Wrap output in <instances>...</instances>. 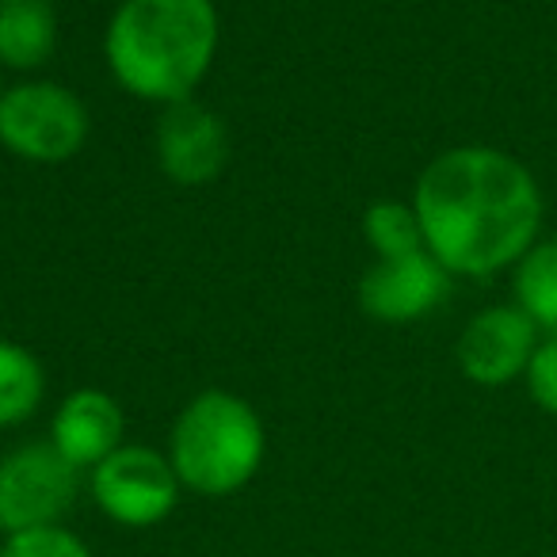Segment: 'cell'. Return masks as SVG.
<instances>
[{"label": "cell", "instance_id": "cell-1", "mask_svg": "<svg viewBox=\"0 0 557 557\" xmlns=\"http://www.w3.org/2000/svg\"><path fill=\"white\" fill-rule=\"evenodd\" d=\"M424 248L450 275H493L531 252L542 199L531 172L500 149L435 157L412 195Z\"/></svg>", "mask_w": 557, "mask_h": 557}, {"label": "cell", "instance_id": "cell-15", "mask_svg": "<svg viewBox=\"0 0 557 557\" xmlns=\"http://www.w3.org/2000/svg\"><path fill=\"white\" fill-rule=\"evenodd\" d=\"M0 557H92L88 546L77 534L62 531V527H35V531L9 534V542L0 546Z\"/></svg>", "mask_w": 557, "mask_h": 557}, {"label": "cell", "instance_id": "cell-13", "mask_svg": "<svg viewBox=\"0 0 557 557\" xmlns=\"http://www.w3.org/2000/svg\"><path fill=\"white\" fill-rule=\"evenodd\" d=\"M516 298L519 310L557 336V237L534 245L519 260L516 271Z\"/></svg>", "mask_w": 557, "mask_h": 557}, {"label": "cell", "instance_id": "cell-9", "mask_svg": "<svg viewBox=\"0 0 557 557\" xmlns=\"http://www.w3.org/2000/svg\"><path fill=\"white\" fill-rule=\"evenodd\" d=\"M534 321L516 306H493L478 313L458 336V367L478 386H504L527 371L534 356Z\"/></svg>", "mask_w": 557, "mask_h": 557}, {"label": "cell", "instance_id": "cell-10", "mask_svg": "<svg viewBox=\"0 0 557 557\" xmlns=\"http://www.w3.org/2000/svg\"><path fill=\"white\" fill-rule=\"evenodd\" d=\"M123 409L103 389H73L54 412L50 443L70 458L77 470L100 466L108 455L123 447Z\"/></svg>", "mask_w": 557, "mask_h": 557}, {"label": "cell", "instance_id": "cell-8", "mask_svg": "<svg viewBox=\"0 0 557 557\" xmlns=\"http://www.w3.org/2000/svg\"><path fill=\"white\" fill-rule=\"evenodd\" d=\"M157 161L172 184L202 187L218 180V172L230 161V131L202 103H169L157 123Z\"/></svg>", "mask_w": 557, "mask_h": 557}, {"label": "cell", "instance_id": "cell-12", "mask_svg": "<svg viewBox=\"0 0 557 557\" xmlns=\"http://www.w3.org/2000/svg\"><path fill=\"white\" fill-rule=\"evenodd\" d=\"M47 374L24 344L0 341V428H16L42 405Z\"/></svg>", "mask_w": 557, "mask_h": 557}, {"label": "cell", "instance_id": "cell-14", "mask_svg": "<svg viewBox=\"0 0 557 557\" xmlns=\"http://www.w3.org/2000/svg\"><path fill=\"white\" fill-rule=\"evenodd\" d=\"M363 233L379 260H397V256H412L424 248V233H420V218L412 207L397 199H379L367 207Z\"/></svg>", "mask_w": 557, "mask_h": 557}, {"label": "cell", "instance_id": "cell-11", "mask_svg": "<svg viewBox=\"0 0 557 557\" xmlns=\"http://www.w3.org/2000/svg\"><path fill=\"white\" fill-rule=\"evenodd\" d=\"M58 50V12L50 0H0V65L39 70Z\"/></svg>", "mask_w": 557, "mask_h": 557}, {"label": "cell", "instance_id": "cell-2", "mask_svg": "<svg viewBox=\"0 0 557 557\" xmlns=\"http://www.w3.org/2000/svg\"><path fill=\"white\" fill-rule=\"evenodd\" d=\"M214 54V0H123L103 35V58L119 88L164 108L191 100Z\"/></svg>", "mask_w": 557, "mask_h": 557}, {"label": "cell", "instance_id": "cell-17", "mask_svg": "<svg viewBox=\"0 0 557 557\" xmlns=\"http://www.w3.org/2000/svg\"><path fill=\"white\" fill-rule=\"evenodd\" d=\"M0 96H4V85H0Z\"/></svg>", "mask_w": 557, "mask_h": 557}, {"label": "cell", "instance_id": "cell-6", "mask_svg": "<svg viewBox=\"0 0 557 557\" xmlns=\"http://www.w3.org/2000/svg\"><path fill=\"white\" fill-rule=\"evenodd\" d=\"M92 496L108 519L123 527H153L172 516L180 478L164 455L149 447H119L92 470Z\"/></svg>", "mask_w": 557, "mask_h": 557}, {"label": "cell", "instance_id": "cell-5", "mask_svg": "<svg viewBox=\"0 0 557 557\" xmlns=\"http://www.w3.org/2000/svg\"><path fill=\"white\" fill-rule=\"evenodd\" d=\"M77 466L54 443H27L0 462V531L54 527L77 496Z\"/></svg>", "mask_w": 557, "mask_h": 557}, {"label": "cell", "instance_id": "cell-4", "mask_svg": "<svg viewBox=\"0 0 557 557\" xmlns=\"http://www.w3.org/2000/svg\"><path fill=\"white\" fill-rule=\"evenodd\" d=\"M88 108L58 81H24L0 96V146L32 164H62L85 149Z\"/></svg>", "mask_w": 557, "mask_h": 557}, {"label": "cell", "instance_id": "cell-7", "mask_svg": "<svg viewBox=\"0 0 557 557\" xmlns=\"http://www.w3.org/2000/svg\"><path fill=\"white\" fill-rule=\"evenodd\" d=\"M450 290V271L428 248L379 260L359 278V310L386 325H409L435 310Z\"/></svg>", "mask_w": 557, "mask_h": 557}, {"label": "cell", "instance_id": "cell-3", "mask_svg": "<svg viewBox=\"0 0 557 557\" xmlns=\"http://www.w3.org/2000/svg\"><path fill=\"white\" fill-rule=\"evenodd\" d=\"M268 435L248 401L230 389H207L176 417L169 462L180 485L202 496H230L256 478Z\"/></svg>", "mask_w": 557, "mask_h": 557}, {"label": "cell", "instance_id": "cell-16", "mask_svg": "<svg viewBox=\"0 0 557 557\" xmlns=\"http://www.w3.org/2000/svg\"><path fill=\"white\" fill-rule=\"evenodd\" d=\"M527 382H531L534 401L557 417V341L534 348L531 363H527Z\"/></svg>", "mask_w": 557, "mask_h": 557}]
</instances>
